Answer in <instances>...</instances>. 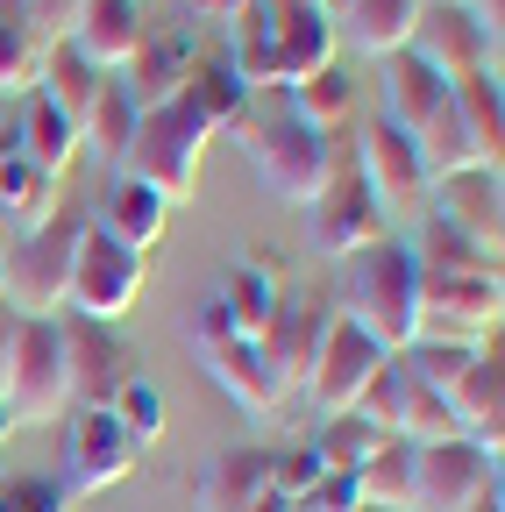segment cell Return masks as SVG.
I'll return each mask as SVG.
<instances>
[{"label": "cell", "mask_w": 505, "mask_h": 512, "mask_svg": "<svg viewBox=\"0 0 505 512\" xmlns=\"http://www.w3.org/2000/svg\"><path fill=\"white\" fill-rule=\"evenodd\" d=\"M356 491L377 512H413V441H399V434L377 441L363 456V470H356Z\"/></svg>", "instance_id": "obj_35"}, {"label": "cell", "mask_w": 505, "mask_h": 512, "mask_svg": "<svg viewBox=\"0 0 505 512\" xmlns=\"http://www.w3.org/2000/svg\"><path fill=\"white\" fill-rule=\"evenodd\" d=\"M335 50H342V36H335V15H321V8H264V0H249L228 22V72L249 93H292L321 64H335Z\"/></svg>", "instance_id": "obj_1"}, {"label": "cell", "mask_w": 505, "mask_h": 512, "mask_svg": "<svg viewBox=\"0 0 505 512\" xmlns=\"http://www.w3.org/2000/svg\"><path fill=\"white\" fill-rule=\"evenodd\" d=\"M185 8H193L200 22H235V15L249 8V0H185Z\"/></svg>", "instance_id": "obj_46"}, {"label": "cell", "mask_w": 505, "mask_h": 512, "mask_svg": "<svg viewBox=\"0 0 505 512\" xmlns=\"http://www.w3.org/2000/svg\"><path fill=\"white\" fill-rule=\"evenodd\" d=\"M15 157H22V164H36L43 178H65V171L79 164V128L57 114L36 86L22 93V114H15Z\"/></svg>", "instance_id": "obj_27"}, {"label": "cell", "mask_w": 505, "mask_h": 512, "mask_svg": "<svg viewBox=\"0 0 505 512\" xmlns=\"http://www.w3.org/2000/svg\"><path fill=\"white\" fill-rule=\"evenodd\" d=\"M449 8H463V0H449Z\"/></svg>", "instance_id": "obj_50"}, {"label": "cell", "mask_w": 505, "mask_h": 512, "mask_svg": "<svg viewBox=\"0 0 505 512\" xmlns=\"http://www.w3.org/2000/svg\"><path fill=\"white\" fill-rule=\"evenodd\" d=\"M235 143H242L249 171L264 178V192H278L285 207H313V200H321L328 164H335V136H313V128L292 121V114H242Z\"/></svg>", "instance_id": "obj_3"}, {"label": "cell", "mask_w": 505, "mask_h": 512, "mask_svg": "<svg viewBox=\"0 0 505 512\" xmlns=\"http://www.w3.org/2000/svg\"><path fill=\"white\" fill-rule=\"evenodd\" d=\"M392 356L377 349L356 320H342L335 313V328H328V342H321V363H313V377H306V399H313V413L321 420H335V413H349L356 399H363V384L385 370Z\"/></svg>", "instance_id": "obj_13"}, {"label": "cell", "mask_w": 505, "mask_h": 512, "mask_svg": "<svg viewBox=\"0 0 505 512\" xmlns=\"http://www.w3.org/2000/svg\"><path fill=\"white\" fill-rule=\"evenodd\" d=\"M193 356H200V370L221 384V392H228L242 413H278L285 392H292V377L278 370V356H271L264 342L228 335V342H207V349H193Z\"/></svg>", "instance_id": "obj_17"}, {"label": "cell", "mask_w": 505, "mask_h": 512, "mask_svg": "<svg viewBox=\"0 0 505 512\" xmlns=\"http://www.w3.org/2000/svg\"><path fill=\"white\" fill-rule=\"evenodd\" d=\"M136 121H143V107L129 100L121 72H107L93 107H86V121H79V157H93L100 171H121V157H129V143H136Z\"/></svg>", "instance_id": "obj_25"}, {"label": "cell", "mask_w": 505, "mask_h": 512, "mask_svg": "<svg viewBox=\"0 0 505 512\" xmlns=\"http://www.w3.org/2000/svg\"><path fill=\"white\" fill-rule=\"evenodd\" d=\"M420 8L427 0H342V15H335V36L349 43V50H363V57H399L406 43H413V29H420Z\"/></svg>", "instance_id": "obj_23"}, {"label": "cell", "mask_w": 505, "mask_h": 512, "mask_svg": "<svg viewBox=\"0 0 505 512\" xmlns=\"http://www.w3.org/2000/svg\"><path fill=\"white\" fill-rule=\"evenodd\" d=\"M193 64H200V43L185 36V29H171V36H150V43L129 57L121 86H129V100L150 114V107H171V100H178V86L193 79Z\"/></svg>", "instance_id": "obj_21"}, {"label": "cell", "mask_w": 505, "mask_h": 512, "mask_svg": "<svg viewBox=\"0 0 505 512\" xmlns=\"http://www.w3.org/2000/svg\"><path fill=\"white\" fill-rule=\"evenodd\" d=\"M136 456L143 448L129 441V427H121L107 406H79L72 427H65V498H93V491H114L136 477Z\"/></svg>", "instance_id": "obj_10"}, {"label": "cell", "mask_w": 505, "mask_h": 512, "mask_svg": "<svg viewBox=\"0 0 505 512\" xmlns=\"http://www.w3.org/2000/svg\"><path fill=\"white\" fill-rule=\"evenodd\" d=\"M498 491V456L470 441H434L413 448V512H470Z\"/></svg>", "instance_id": "obj_12"}, {"label": "cell", "mask_w": 505, "mask_h": 512, "mask_svg": "<svg viewBox=\"0 0 505 512\" xmlns=\"http://www.w3.org/2000/svg\"><path fill=\"white\" fill-rule=\"evenodd\" d=\"M392 370H399V363H392ZM399 441H413V448H434V441H463V434H456V413H449V399H441L434 384L406 377V370H399Z\"/></svg>", "instance_id": "obj_36"}, {"label": "cell", "mask_w": 505, "mask_h": 512, "mask_svg": "<svg viewBox=\"0 0 505 512\" xmlns=\"http://www.w3.org/2000/svg\"><path fill=\"white\" fill-rule=\"evenodd\" d=\"M434 214L463 228L484 249H505V200H498V171H456L434 185Z\"/></svg>", "instance_id": "obj_22"}, {"label": "cell", "mask_w": 505, "mask_h": 512, "mask_svg": "<svg viewBox=\"0 0 505 512\" xmlns=\"http://www.w3.org/2000/svg\"><path fill=\"white\" fill-rule=\"evenodd\" d=\"M22 15H29L36 43H43V50H57V43H72L79 15H86V0H22Z\"/></svg>", "instance_id": "obj_44"}, {"label": "cell", "mask_w": 505, "mask_h": 512, "mask_svg": "<svg viewBox=\"0 0 505 512\" xmlns=\"http://www.w3.org/2000/svg\"><path fill=\"white\" fill-rule=\"evenodd\" d=\"M72 498L57 491V477L36 470H0V512H65Z\"/></svg>", "instance_id": "obj_43"}, {"label": "cell", "mask_w": 505, "mask_h": 512, "mask_svg": "<svg viewBox=\"0 0 505 512\" xmlns=\"http://www.w3.org/2000/svg\"><path fill=\"white\" fill-rule=\"evenodd\" d=\"M363 512H377V505H363Z\"/></svg>", "instance_id": "obj_51"}, {"label": "cell", "mask_w": 505, "mask_h": 512, "mask_svg": "<svg viewBox=\"0 0 505 512\" xmlns=\"http://www.w3.org/2000/svg\"><path fill=\"white\" fill-rule=\"evenodd\" d=\"M235 328H228V313H221V299H193L185 306V342L193 349H207V342H228Z\"/></svg>", "instance_id": "obj_45"}, {"label": "cell", "mask_w": 505, "mask_h": 512, "mask_svg": "<svg viewBox=\"0 0 505 512\" xmlns=\"http://www.w3.org/2000/svg\"><path fill=\"white\" fill-rule=\"evenodd\" d=\"M36 64H43V43L22 15V0H0V93H29Z\"/></svg>", "instance_id": "obj_37"}, {"label": "cell", "mask_w": 505, "mask_h": 512, "mask_svg": "<svg viewBox=\"0 0 505 512\" xmlns=\"http://www.w3.org/2000/svg\"><path fill=\"white\" fill-rule=\"evenodd\" d=\"M178 107L193 114L207 136H235V121L249 114V86L228 72V57H200V64H193V79L178 86Z\"/></svg>", "instance_id": "obj_28"}, {"label": "cell", "mask_w": 505, "mask_h": 512, "mask_svg": "<svg viewBox=\"0 0 505 512\" xmlns=\"http://www.w3.org/2000/svg\"><path fill=\"white\" fill-rule=\"evenodd\" d=\"M264 8H321V15H342V0H264Z\"/></svg>", "instance_id": "obj_47"}, {"label": "cell", "mask_w": 505, "mask_h": 512, "mask_svg": "<svg viewBox=\"0 0 505 512\" xmlns=\"http://www.w3.org/2000/svg\"><path fill=\"white\" fill-rule=\"evenodd\" d=\"M328 299H335L342 320H356V328L385 349V356L413 349V335H420V264H413V242L377 235L370 249L342 256V278H335Z\"/></svg>", "instance_id": "obj_2"}, {"label": "cell", "mask_w": 505, "mask_h": 512, "mask_svg": "<svg viewBox=\"0 0 505 512\" xmlns=\"http://www.w3.org/2000/svg\"><path fill=\"white\" fill-rule=\"evenodd\" d=\"M57 342H65V377H72V399L79 406H107L121 384H129V349L114 342V328L100 320H79V313H57Z\"/></svg>", "instance_id": "obj_16"}, {"label": "cell", "mask_w": 505, "mask_h": 512, "mask_svg": "<svg viewBox=\"0 0 505 512\" xmlns=\"http://www.w3.org/2000/svg\"><path fill=\"white\" fill-rule=\"evenodd\" d=\"M100 79L107 72H93V64L72 50V43H57V50H43V64H36V93L65 114L72 128L86 121V107H93V93H100Z\"/></svg>", "instance_id": "obj_34"}, {"label": "cell", "mask_w": 505, "mask_h": 512, "mask_svg": "<svg viewBox=\"0 0 505 512\" xmlns=\"http://www.w3.org/2000/svg\"><path fill=\"white\" fill-rule=\"evenodd\" d=\"M441 100H449V86H441L413 50L385 57V121H392V128H406V136H413V128H420Z\"/></svg>", "instance_id": "obj_32"}, {"label": "cell", "mask_w": 505, "mask_h": 512, "mask_svg": "<svg viewBox=\"0 0 505 512\" xmlns=\"http://www.w3.org/2000/svg\"><path fill=\"white\" fill-rule=\"evenodd\" d=\"M413 264L420 271H456V278H498V249H484L463 228H449L441 214H427L420 221V242H413Z\"/></svg>", "instance_id": "obj_33"}, {"label": "cell", "mask_w": 505, "mask_h": 512, "mask_svg": "<svg viewBox=\"0 0 505 512\" xmlns=\"http://www.w3.org/2000/svg\"><path fill=\"white\" fill-rule=\"evenodd\" d=\"M271 498V448H228L193 484V512H257Z\"/></svg>", "instance_id": "obj_20"}, {"label": "cell", "mask_w": 505, "mask_h": 512, "mask_svg": "<svg viewBox=\"0 0 505 512\" xmlns=\"http://www.w3.org/2000/svg\"><path fill=\"white\" fill-rule=\"evenodd\" d=\"M107 413L129 427V441H136V448H150V441L164 434V392H157L150 377H129V384H121V392L107 399Z\"/></svg>", "instance_id": "obj_40"}, {"label": "cell", "mask_w": 505, "mask_h": 512, "mask_svg": "<svg viewBox=\"0 0 505 512\" xmlns=\"http://www.w3.org/2000/svg\"><path fill=\"white\" fill-rule=\"evenodd\" d=\"M65 207H72L65 178H43V171H36V164H22V157L0 164V214H15V221H22V235H36L43 221H57Z\"/></svg>", "instance_id": "obj_31"}, {"label": "cell", "mask_w": 505, "mask_h": 512, "mask_svg": "<svg viewBox=\"0 0 505 512\" xmlns=\"http://www.w3.org/2000/svg\"><path fill=\"white\" fill-rule=\"evenodd\" d=\"M100 228H107L121 249H143V256H150V249L164 242V228H171V200H157L143 178L114 171V185L100 192Z\"/></svg>", "instance_id": "obj_24"}, {"label": "cell", "mask_w": 505, "mask_h": 512, "mask_svg": "<svg viewBox=\"0 0 505 512\" xmlns=\"http://www.w3.org/2000/svg\"><path fill=\"white\" fill-rule=\"evenodd\" d=\"M449 107H456V121H463V136L477 143V164L498 171V157H505V100H498V72L456 79V86H449Z\"/></svg>", "instance_id": "obj_29"}, {"label": "cell", "mask_w": 505, "mask_h": 512, "mask_svg": "<svg viewBox=\"0 0 505 512\" xmlns=\"http://www.w3.org/2000/svg\"><path fill=\"white\" fill-rule=\"evenodd\" d=\"M150 43V0H86L72 50L93 72H129V57Z\"/></svg>", "instance_id": "obj_18"}, {"label": "cell", "mask_w": 505, "mask_h": 512, "mask_svg": "<svg viewBox=\"0 0 505 512\" xmlns=\"http://www.w3.org/2000/svg\"><path fill=\"white\" fill-rule=\"evenodd\" d=\"M349 150H356V171H363V185H370V200H377V214H420L427 207V171H420V150H413V136L406 128H392L385 114H370L356 136H349Z\"/></svg>", "instance_id": "obj_9"}, {"label": "cell", "mask_w": 505, "mask_h": 512, "mask_svg": "<svg viewBox=\"0 0 505 512\" xmlns=\"http://www.w3.org/2000/svg\"><path fill=\"white\" fill-rule=\"evenodd\" d=\"M349 420H363L377 441H392V434H399V370H392V363L363 384V399L349 406Z\"/></svg>", "instance_id": "obj_42"}, {"label": "cell", "mask_w": 505, "mask_h": 512, "mask_svg": "<svg viewBox=\"0 0 505 512\" xmlns=\"http://www.w3.org/2000/svg\"><path fill=\"white\" fill-rule=\"evenodd\" d=\"M477 356V342H441V335H420L413 349H399L392 363L406 370V377H420V384H434V392H449V384L463 377V363Z\"/></svg>", "instance_id": "obj_39"}, {"label": "cell", "mask_w": 505, "mask_h": 512, "mask_svg": "<svg viewBox=\"0 0 505 512\" xmlns=\"http://www.w3.org/2000/svg\"><path fill=\"white\" fill-rule=\"evenodd\" d=\"M15 157V128H0V164H8Z\"/></svg>", "instance_id": "obj_48"}, {"label": "cell", "mask_w": 505, "mask_h": 512, "mask_svg": "<svg viewBox=\"0 0 505 512\" xmlns=\"http://www.w3.org/2000/svg\"><path fill=\"white\" fill-rule=\"evenodd\" d=\"M306 448H313V456H321V470H328V477H356V470H363V456L377 448V434H370L363 420L335 413V420H321V434H313Z\"/></svg>", "instance_id": "obj_38"}, {"label": "cell", "mask_w": 505, "mask_h": 512, "mask_svg": "<svg viewBox=\"0 0 505 512\" xmlns=\"http://www.w3.org/2000/svg\"><path fill=\"white\" fill-rule=\"evenodd\" d=\"M406 50L427 64L441 86H456V79H470V72H498V43H491L463 8H449V0H427V8H420V29H413Z\"/></svg>", "instance_id": "obj_14"}, {"label": "cell", "mask_w": 505, "mask_h": 512, "mask_svg": "<svg viewBox=\"0 0 505 512\" xmlns=\"http://www.w3.org/2000/svg\"><path fill=\"white\" fill-rule=\"evenodd\" d=\"M79 228H86V207L72 200L57 221H43L36 235H22L15 249H0V292H8L22 313H36V320H57V313H65Z\"/></svg>", "instance_id": "obj_5"}, {"label": "cell", "mask_w": 505, "mask_h": 512, "mask_svg": "<svg viewBox=\"0 0 505 512\" xmlns=\"http://www.w3.org/2000/svg\"><path fill=\"white\" fill-rule=\"evenodd\" d=\"M449 413H456V434L470 448H484V456H498L505 448V342H477V356L463 363V377L449 384Z\"/></svg>", "instance_id": "obj_15"}, {"label": "cell", "mask_w": 505, "mask_h": 512, "mask_svg": "<svg viewBox=\"0 0 505 512\" xmlns=\"http://www.w3.org/2000/svg\"><path fill=\"white\" fill-rule=\"evenodd\" d=\"M335 299H321V292H306V299H285L278 306V320L257 335L271 356H278V370L292 377V384H306L313 377V363H321V342H328V328H335Z\"/></svg>", "instance_id": "obj_19"}, {"label": "cell", "mask_w": 505, "mask_h": 512, "mask_svg": "<svg viewBox=\"0 0 505 512\" xmlns=\"http://www.w3.org/2000/svg\"><path fill=\"white\" fill-rule=\"evenodd\" d=\"M143 285H150V256H143V249H121L100 221H86V228H79V249H72V292H65V313L114 328V320L136 313Z\"/></svg>", "instance_id": "obj_6"}, {"label": "cell", "mask_w": 505, "mask_h": 512, "mask_svg": "<svg viewBox=\"0 0 505 512\" xmlns=\"http://www.w3.org/2000/svg\"><path fill=\"white\" fill-rule=\"evenodd\" d=\"M505 320L498 278H456V271H420V335L441 342H491ZM413 335V342H420Z\"/></svg>", "instance_id": "obj_11"}, {"label": "cell", "mask_w": 505, "mask_h": 512, "mask_svg": "<svg viewBox=\"0 0 505 512\" xmlns=\"http://www.w3.org/2000/svg\"><path fill=\"white\" fill-rule=\"evenodd\" d=\"M328 470H321V456H313V448L299 441V448H278V456H271V498H285L292 512L313 498V484H321Z\"/></svg>", "instance_id": "obj_41"}, {"label": "cell", "mask_w": 505, "mask_h": 512, "mask_svg": "<svg viewBox=\"0 0 505 512\" xmlns=\"http://www.w3.org/2000/svg\"><path fill=\"white\" fill-rule=\"evenodd\" d=\"M377 235H385V214H377V200H370V185H363V171H356V150L335 136V164H328V185H321V200H313V249L321 256H356V249H370Z\"/></svg>", "instance_id": "obj_8"}, {"label": "cell", "mask_w": 505, "mask_h": 512, "mask_svg": "<svg viewBox=\"0 0 505 512\" xmlns=\"http://www.w3.org/2000/svg\"><path fill=\"white\" fill-rule=\"evenodd\" d=\"M207 150H214V136H207V128L171 100V107H150V114L136 121V143H129V157H121V171L143 178L157 200H171V207H178V200H193Z\"/></svg>", "instance_id": "obj_7"}, {"label": "cell", "mask_w": 505, "mask_h": 512, "mask_svg": "<svg viewBox=\"0 0 505 512\" xmlns=\"http://www.w3.org/2000/svg\"><path fill=\"white\" fill-rule=\"evenodd\" d=\"M285 114L306 121L313 136H342V128L356 121V79L342 72V64H321L313 79H299V86L285 93Z\"/></svg>", "instance_id": "obj_30"}, {"label": "cell", "mask_w": 505, "mask_h": 512, "mask_svg": "<svg viewBox=\"0 0 505 512\" xmlns=\"http://www.w3.org/2000/svg\"><path fill=\"white\" fill-rule=\"evenodd\" d=\"M221 313H228V328L242 335V342H257L271 320H278V306H285V285H278V264L271 256H242V264L221 278Z\"/></svg>", "instance_id": "obj_26"}, {"label": "cell", "mask_w": 505, "mask_h": 512, "mask_svg": "<svg viewBox=\"0 0 505 512\" xmlns=\"http://www.w3.org/2000/svg\"><path fill=\"white\" fill-rule=\"evenodd\" d=\"M65 406H72V377H65L57 320L15 313L8 342H0V413H8V427H22V420H57Z\"/></svg>", "instance_id": "obj_4"}, {"label": "cell", "mask_w": 505, "mask_h": 512, "mask_svg": "<svg viewBox=\"0 0 505 512\" xmlns=\"http://www.w3.org/2000/svg\"><path fill=\"white\" fill-rule=\"evenodd\" d=\"M8 434H15V427H8V413H0V441H8Z\"/></svg>", "instance_id": "obj_49"}]
</instances>
